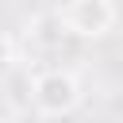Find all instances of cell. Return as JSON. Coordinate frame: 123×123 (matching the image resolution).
Instances as JSON below:
<instances>
[{
  "label": "cell",
  "mask_w": 123,
  "mask_h": 123,
  "mask_svg": "<svg viewBox=\"0 0 123 123\" xmlns=\"http://www.w3.org/2000/svg\"><path fill=\"white\" fill-rule=\"evenodd\" d=\"M4 65H8V69H15V38H12V35L4 38Z\"/></svg>",
  "instance_id": "3957f363"
},
{
  "label": "cell",
  "mask_w": 123,
  "mask_h": 123,
  "mask_svg": "<svg viewBox=\"0 0 123 123\" xmlns=\"http://www.w3.org/2000/svg\"><path fill=\"white\" fill-rule=\"evenodd\" d=\"M31 104L38 115H69L81 104V81L69 69H46L31 81Z\"/></svg>",
  "instance_id": "6da1fadb"
},
{
  "label": "cell",
  "mask_w": 123,
  "mask_h": 123,
  "mask_svg": "<svg viewBox=\"0 0 123 123\" xmlns=\"http://www.w3.org/2000/svg\"><path fill=\"white\" fill-rule=\"evenodd\" d=\"M4 123H15V119H4Z\"/></svg>",
  "instance_id": "277c9868"
},
{
  "label": "cell",
  "mask_w": 123,
  "mask_h": 123,
  "mask_svg": "<svg viewBox=\"0 0 123 123\" xmlns=\"http://www.w3.org/2000/svg\"><path fill=\"white\" fill-rule=\"evenodd\" d=\"M62 19H65L69 35H77V38H104L115 27L119 8H115V0H69Z\"/></svg>",
  "instance_id": "7a4b0ae2"
}]
</instances>
